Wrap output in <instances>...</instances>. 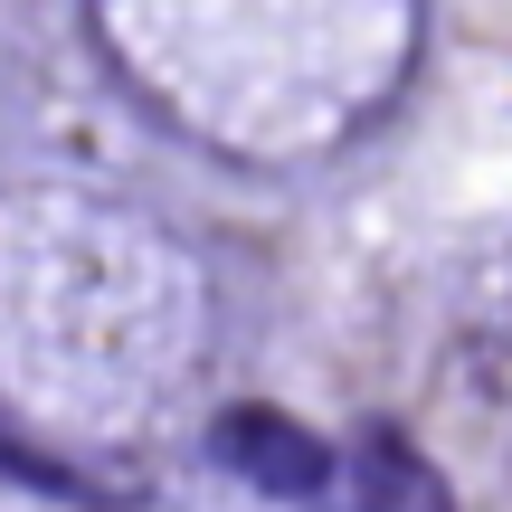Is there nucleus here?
Returning <instances> with one entry per match:
<instances>
[{"label":"nucleus","instance_id":"f03ea898","mask_svg":"<svg viewBox=\"0 0 512 512\" xmlns=\"http://www.w3.org/2000/svg\"><path fill=\"white\" fill-rule=\"evenodd\" d=\"M351 494L361 503H446V475L399 427H361V446H351Z\"/></svg>","mask_w":512,"mask_h":512},{"label":"nucleus","instance_id":"f257e3e1","mask_svg":"<svg viewBox=\"0 0 512 512\" xmlns=\"http://www.w3.org/2000/svg\"><path fill=\"white\" fill-rule=\"evenodd\" d=\"M209 456H219V475H238L247 494H266V503H323L332 484H342V446L313 437L285 408H219Z\"/></svg>","mask_w":512,"mask_h":512}]
</instances>
